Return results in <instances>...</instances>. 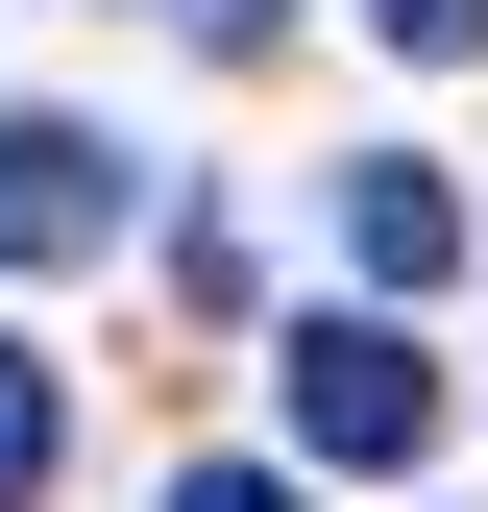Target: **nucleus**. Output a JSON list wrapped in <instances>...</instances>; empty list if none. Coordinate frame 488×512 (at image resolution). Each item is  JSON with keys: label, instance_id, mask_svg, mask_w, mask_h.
Returning <instances> with one entry per match:
<instances>
[{"label": "nucleus", "instance_id": "f257e3e1", "mask_svg": "<svg viewBox=\"0 0 488 512\" xmlns=\"http://www.w3.org/2000/svg\"><path fill=\"white\" fill-rule=\"evenodd\" d=\"M293 439H318V464H415V439H440V342H391V317H293Z\"/></svg>", "mask_w": 488, "mask_h": 512}, {"label": "nucleus", "instance_id": "f03ea898", "mask_svg": "<svg viewBox=\"0 0 488 512\" xmlns=\"http://www.w3.org/2000/svg\"><path fill=\"white\" fill-rule=\"evenodd\" d=\"M122 220H147V171L98 122H0V269H98Z\"/></svg>", "mask_w": 488, "mask_h": 512}, {"label": "nucleus", "instance_id": "7ed1b4c3", "mask_svg": "<svg viewBox=\"0 0 488 512\" xmlns=\"http://www.w3.org/2000/svg\"><path fill=\"white\" fill-rule=\"evenodd\" d=\"M342 244H366L391 293H440V269H464V196H440L415 147H366V171H342Z\"/></svg>", "mask_w": 488, "mask_h": 512}, {"label": "nucleus", "instance_id": "20e7f679", "mask_svg": "<svg viewBox=\"0 0 488 512\" xmlns=\"http://www.w3.org/2000/svg\"><path fill=\"white\" fill-rule=\"evenodd\" d=\"M49 464H74V415H49V366H25V342H0V512H25Z\"/></svg>", "mask_w": 488, "mask_h": 512}, {"label": "nucleus", "instance_id": "39448f33", "mask_svg": "<svg viewBox=\"0 0 488 512\" xmlns=\"http://www.w3.org/2000/svg\"><path fill=\"white\" fill-rule=\"evenodd\" d=\"M366 25H391L415 74H464V49H488V0H366Z\"/></svg>", "mask_w": 488, "mask_h": 512}, {"label": "nucleus", "instance_id": "423d86ee", "mask_svg": "<svg viewBox=\"0 0 488 512\" xmlns=\"http://www.w3.org/2000/svg\"><path fill=\"white\" fill-rule=\"evenodd\" d=\"M171 49H220V74H244V49H293V0H171Z\"/></svg>", "mask_w": 488, "mask_h": 512}, {"label": "nucleus", "instance_id": "0eeeda50", "mask_svg": "<svg viewBox=\"0 0 488 512\" xmlns=\"http://www.w3.org/2000/svg\"><path fill=\"white\" fill-rule=\"evenodd\" d=\"M171 512H293V464H196V488H171Z\"/></svg>", "mask_w": 488, "mask_h": 512}]
</instances>
